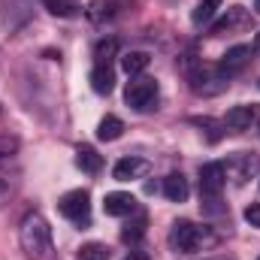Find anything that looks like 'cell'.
<instances>
[{
	"instance_id": "cell-11",
	"label": "cell",
	"mask_w": 260,
	"mask_h": 260,
	"mask_svg": "<svg viewBox=\"0 0 260 260\" xmlns=\"http://www.w3.org/2000/svg\"><path fill=\"white\" fill-rule=\"evenodd\" d=\"M91 88L97 91V94H109L112 88H115V73H112V67L109 64H97L91 70Z\"/></svg>"
},
{
	"instance_id": "cell-3",
	"label": "cell",
	"mask_w": 260,
	"mask_h": 260,
	"mask_svg": "<svg viewBox=\"0 0 260 260\" xmlns=\"http://www.w3.org/2000/svg\"><path fill=\"white\" fill-rule=\"evenodd\" d=\"M58 209H61V215H64L67 221H73L79 227H88L91 224V197H88V191H82V188L61 197Z\"/></svg>"
},
{
	"instance_id": "cell-6",
	"label": "cell",
	"mask_w": 260,
	"mask_h": 260,
	"mask_svg": "<svg viewBox=\"0 0 260 260\" xmlns=\"http://www.w3.org/2000/svg\"><path fill=\"white\" fill-rule=\"evenodd\" d=\"M227 185V167L224 164H203L200 167V194L215 200Z\"/></svg>"
},
{
	"instance_id": "cell-30",
	"label": "cell",
	"mask_w": 260,
	"mask_h": 260,
	"mask_svg": "<svg viewBox=\"0 0 260 260\" xmlns=\"http://www.w3.org/2000/svg\"><path fill=\"white\" fill-rule=\"evenodd\" d=\"M254 52H257V55H260V34H257V37H254Z\"/></svg>"
},
{
	"instance_id": "cell-12",
	"label": "cell",
	"mask_w": 260,
	"mask_h": 260,
	"mask_svg": "<svg viewBox=\"0 0 260 260\" xmlns=\"http://www.w3.org/2000/svg\"><path fill=\"white\" fill-rule=\"evenodd\" d=\"M251 121H254V109L251 106H233L224 115V127H230V130H248Z\"/></svg>"
},
{
	"instance_id": "cell-18",
	"label": "cell",
	"mask_w": 260,
	"mask_h": 260,
	"mask_svg": "<svg viewBox=\"0 0 260 260\" xmlns=\"http://www.w3.org/2000/svg\"><path fill=\"white\" fill-rule=\"evenodd\" d=\"M148 61H151V58H148L145 52H127V55L121 58V67H124L127 76H139V73L148 67Z\"/></svg>"
},
{
	"instance_id": "cell-29",
	"label": "cell",
	"mask_w": 260,
	"mask_h": 260,
	"mask_svg": "<svg viewBox=\"0 0 260 260\" xmlns=\"http://www.w3.org/2000/svg\"><path fill=\"white\" fill-rule=\"evenodd\" d=\"M200 3H209V6H215V9L221 6V0H200Z\"/></svg>"
},
{
	"instance_id": "cell-25",
	"label": "cell",
	"mask_w": 260,
	"mask_h": 260,
	"mask_svg": "<svg viewBox=\"0 0 260 260\" xmlns=\"http://www.w3.org/2000/svg\"><path fill=\"white\" fill-rule=\"evenodd\" d=\"M15 151H18V139L15 136H0V164L9 160Z\"/></svg>"
},
{
	"instance_id": "cell-2",
	"label": "cell",
	"mask_w": 260,
	"mask_h": 260,
	"mask_svg": "<svg viewBox=\"0 0 260 260\" xmlns=\"http://www.w3.org/2000/svg\"><path fill=\"white\" fill-rule=\"evenodd\" d=\"M157 94H160V91H157V82L148 79V76H139V79H133L127 85L124 100H127V106H133L136 112H148V109H154Z\"/></svg>"
},
{
	"instance_id": "cell-31",
	"label": "cell",
	"mask_w": 260,
	"mask_h": 260,
	"mask_svg": "<svg viewBox=\"0 0 260 260\" xmlns=\"http://www.w3.org/2000/svg\"><path fill=\"white\" fill-rule=\"evenodd\" d=\"M254 9H257V12H260V0H257V3H254Z\"/></svg>"
},
{
	"instance_id": "cell-32",
	"label": "cell",
	"mask_w": 260,
	"mask_h": 260,
	"mask_svg": "<svg viewBox=\"0 0 260 260\" xmlns=\"http://www.w3.org/2000/svg\"><path fill=\"white\" fill-rule=\"evenodd\" d=\"M257 260H260V257H257Z\"/></svg>"
},
{
	"instance_id": "cell-4",
	"label": "cell",
	"mask_w": 260,
	"mask_h": 260,
	"mask_svg": "<svg viewBox=\"0 0 260 260\" xmlns=\"http://www.w3.org/2000/svg\"><path fill=\"white\" fill-rule=\"evenodd\" d=\"M188 79H191V91L194 94H206V97L221 94L230 85V79L221 70H212V67H197V70L188 73Z\"/></svg>"
},
{
	"instance_id": "cell-8",
	"label": "cell",
	"mask_w": 260,
	"mask_h": 260,
	"mask_svg": "<svg viewBox=\"0 0 260 260\" xmlns=\"http://www.w3.org/2000/svg\"><path fill=\"white\" fill-rule=\"evenodd\" d=\"M248 58H251V49H248V46H233V49L224 55V61H221V67H218V70L230 79V76H236L242 67L248 64Z\"/></svg>"
},
{
	"instance_id": "cell-7",
	"label": "cell",
	"mask_w": 260,
	"mask_h": 260,
	"mask_svg": "<svg viewBox=\"0 0 260 260\" xmlns=\"http://www.w3.org/2000/svg\"><path fill=\"white\" fill-rule=\"evenodd\" d=\"M103 212L112 215V218H124V215H133L136 212V197L127 194V191H112L103 200Z\"/></svg>"
},
{
	"instance_id": "cell-27",
	"label": "cell",
	"mask_w": 260,
	"mask_h": 260,
	"mask_svg": "<svg viewBox=\"0 0 260 260\" xmlns=\"http://www.w3.org/2000/svg\"><path fill=\"white\" fill-rule=\"evenodd\" d=\"M245 221H248L251 227H260V203H251V206L245 209Z\"/></svg>"
},
{
	"instance_id": "cell-1",
	"label": "cell",
	"mask_w": 260,
	"mask_h": 260,
	"mask_svg": "<svg viewBox=\"0 0 260 260\" xmlns=\"http://www.w3.org/2000/svg\"><path fill=\"white\" fill-rule=\"evenodd\" d=\"M21 251L30 260H55V242H52V227L40 212L24 215L21 230H18Z\"/></svg>"
},
{
	"instance_id": "cell-13",
	"label": "cell",
	"mask_w": 260,
	"mask_h": 260,
	"mask_svg": "<svg viewBox=\"0 0 260 260\" xmlns=\"http://www.w3.org/2000/svg\"><path fill=\"white\" fill-rule=\"evenodd\" d=\"M242 24H248V12L242 9V6H233L230 12H227V18H221L215 27H212V34L218 37V34H227V30H236V27H242Z\"/></svg>"
},
{
	"instance_id": "cell-21",
	"label": "cell",
	"mask_w": 260,
	"mask_h": 260,
	"mask_svg": "<svg viewBox=\"0 0 260 260\" xmlns=\"http://www.w3.org/2000/svg\"><path fill=\"white\" fill-rule=\"evenodd\" d=\"M115 55H118V43H115V40H100V43H97V49H94L97 64H109Z\"/></svg>"
},
{
	"instance_id": "cell-20",
	"label": "cell",
	"mask_w": 260,
	"mask_h": 260,
	"mask_svg": "<svg viewBox=\"0 0 260 260\" xmlns=\"http://www.w3.org/2000/svg\"><path fill=\"white\" fill-rule=\"evenodd\" d=\"M46 6H49V12L58 15V18H73V15H79V9H82L76 0H46Z\"/></svg>"
},
{
	"instance_id": "cell-24",
	"label": "cell",
	"mask_w": 260,
	"mask_h": 260,
	"mask_svg": "<svg viewBox=\"0 0 260 260\" xmlns=\"http://www.w3.org/2000/svg\"><path fill=\"white\" fill-rule=\"evenodd\" d=\"M142 233H145V215H136L133 221H127V227H124L121 236H124L127 242H133V239H139Z\"/></svg>"
},
{
	"instance_id": "cell-9",
	"label": "cell",
	"mask_w": 260,
	"mask_h": 260,
	"mask_svg": "<svg viewBox=\"0 0 260 260\" xmlns=\"http://www.w3.org/2000/svg\"><path fill=\"white\" fill-rule=\"evenodd\" d=\"M164 194H167V200H173V203H185L188 194H191L188 179H185L182 173H170V176L164 179Z\"/></svg>"
},
{
	"instance_id": "cell-15",
	"label": "cell",
	"mask_w": 260,
	"mask_h": 260,
	"mask_svg": "<svg viewBox=\"0 0 260 260\" xmlns=\"http://www.w3.org/2000/svg\"><path fill=\"white\" fill-rule=\"evenodd\" d=\"M121 133H124V121L115 118V115H106V118L97 124V139H103V142H112V139H118Z\"/></svg>"
},
{
	"instance_id": "cell-23",
	"label": "cell",
	"mask_w": 260,
	"mask_h": 260,
	"mask_svg": "<svg viewBox=\"0 0 260 260\" xmlns=\"http://www.w3.org/2000/svg\"><path fill=\"white\" fill-rule=\"evenodd\" d=\"M197 127H206V136H209V142H218L221 139V127H224V121H212V118H194Z\"/></svg>"
},
{
	"instance_id": "cell-22",
	"label": "cell",
	"mask_w": 260,
	"mask_h": 260,
	"mask_svg": "<svg viewBox=\"0 0 260 260\" xmlns=\"http://www.w3.org/2000/svg\"><path fill=\"white\" fill-rule=\"evenodd\" d=\"M79 260H109V248L100 242H88L79 248Z\"/></svg>"
},
{
	"instance_id": "cell-17",
	"label": "cell",
	"mask_w": 260,
	"mask_h": 260,
	"mask_svg": "<svg viewBox=\"0 0 260 260\" xmlns=\"http://www.w3.org/2000/svg\"><path fill=\"white\" fill-rule=\"evenodd\" d=\"M236 164H239V170H236V182H248L251 176H257V170H260V157L257 154H242Z\"/></svg>"
},
{
	"instance_id": "cell-16",
	"label": "cell",
	"mask_w": 260,
	"mask_h": 260,
	"mask_svg": "<svg viewBox=\"0 0 260 260\" xmlns=\"http://www.w3.org/2000/svg\"><path fill=\"white\" fill-rule=\"evenodd\" d=\"M85 12H88V18H91V21L103 24L106 18H112V15H115V0H91Z\"/></svg>"
},
{
	"instance_id": "cell-14",
	"label": "cell",
	"mask_w": 260,
	"mask_h": 260,
	"mask_svg": "<svg viewBox=\"0 0 260 260\" xmlns=\"http://www.w3.org/2000/svg\"><path fill=\"white\" fill-rule=\"evenodd\" d=\"M76 164H79V170H85V173H100L103 157H100L91 145H79V148H76Z\"/></svg>"
},
{
	"instance_id": "cell-28",
	"label": "cell",
	"mask_w": 260,
	"mask_h": 260,
	"mask_svg": "<svg viewBox=\"0 0 260 260\" xmlns=\"http://www.w3.org/2000/svg\"><path fill=\"white\" fill-rule=\"evenodd\" d=\"M124 260H148V254H142V251H130Z\"/></svg>"
},
{
	"instance_id": "cell-19",
	"label": "cell",
	"mask_w": 260,
	"mask_h": 260,
	"mask_svg": "<svg viewBox=\"0 0 260 260\" xmlns=\"http://www.w3.org/2000/svg\"><path fill=\"white\" fill-rule=\"evenodd\" d=\"M18 191V170H0V206Z\"/></svg>"
},
{
	"instance_id": "cell-26",
	"label": "cell",
	"mask_w": 260,
	"mask_h": 260,
	"mask_svg": "<svg viewBox=\"0 0 260 260\" xmlns=\"http://www.w3.org/2000/svg\"><path fill=\"white\" fill-rule=\"evenodd\" d=\"M212 15H215V6L200 3L194 12H191V21H194V24H206V21H212Z\"/></svg>"
},
{
	"instance_id": "cell-5",
	"label": "cell",
	"mask_w": 260,
	"mask_h": 260,
	"mask_svg": "<svg viewBox=\"0 0 260 260\" xmlns=\"http://www.w3.org/2000/svg\"><path fill=\"white\" fill-rule=\"evenodd\" d=\"M200 242H203V233H200V227H194L191 221H176V224H173V230H170V245H173L179 254L197 251Z\"/></svg>"
},
{
	"instance_id": "cell-10",
	"label": "cell",
	"mask_w": 260,
	"mask_h": 260,
	"mask_svg": "<svg viewBox=\"0 0 260 260\" xmlns=\"http://www.w3.org/2000/svg\"><path fill=\"white\" fill-rule=\"evenodd\" d=\"M145 170H148V164H145V160H139V157H124V160H118V164H115L112 176H115L118 182H130V179H139Z\"/></svg>"
}]
</instances>
